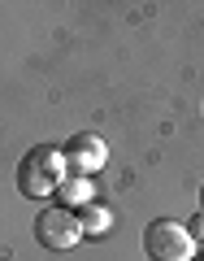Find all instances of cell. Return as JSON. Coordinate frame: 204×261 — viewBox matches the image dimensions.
I'll use <instances>...</instances> for the list:
<instances>
[{"label":"cell","mask_w":204,"mask_h":261,"mask_svg":"<svg viewBox=\"0 0 204 261\" xmlns=\"http://www.w3.org/2000/svg\"><path fill=\"white\" fill-rule=\"evenodd\" d=\"M65 170H70L65 166V152L56 144H39V148H31L18 161V192L26 200H48V196L61 192Z\"/></svg>","instance_id":"obj_1"},{"label":"cell","mask_w":204,"mask_h":261,"mask_svg":"<svg viewBox=\"0 0 204 261\" xmlns=\"http://www.w3.org/2000/svg\"><path fill=\"white\" fill-rule=\"evenodd\" d=\"M61 152H65V166L74 170V174H87V178H92L96 170L109 161V144H104L100 135H92V130H83V135H70Z\"/></svg>","instance_id":"obj_4"},{"label":"cell","mask_w":204,"mask_h":261,"mask_svg":"<svg viewBox=\"0 0 204 261\" xmlns=\"http://www.w3.org/2000/svg\"><path fill=\"white\" fill-rule=\"evenodd\" d=\"M143 252L152 261H191L195 257V240L183 222L174 218H152L143 231Z\"/></svg>","instance_id":"obj_3"},{"label":"cell","mask_w":204,"mask_h":261,"mask_svg":"<svg viewBox=\"0 0 204 261\" xmlns=\"http://www.w3.org/2000/svg\"><path fill=\"white\" fill-rule=\"evenodd\" d=\"M31 235H35V244H39L44 252H70L78 240H83V222H78L74 209L48 205V209H39V214H35Z\"/></svg>","instance_id":"obj_2"},{"label":"cell","mask_w":204,"mask_h":261,"mask_svg":"<svg viewBox=\"0 0 204 261\" xmlns=\"http://www.w3.org/2000/svg\"><path fill=\"white\" fill-rule=\"evenodd\" d=\"M56 196H61L65 209H74V214H78L83 205H92V178H87V174H65V183H61Z\"/></svg>","instance_id":"obj_5"},{"label":"cell","mask_w":204,"mask_h":261,"mask_svg":"<svg viewBox=\"0 0 204 261\" xmlns=\"http://www.w3.org/2000/svg\"><path fill=\"white\" fill-rule=\"evenodd\" d=\"M200 214H204V183H200Z\"/></svg>","instance_id":"obj_7"},{"label":"cell","mask_w":204,"mask_h":261,"mask_svg":"<svg viewBox=\"0 0 204 261\" xmlns=\"http://www.w3.org/2000/svg\"><path fill=\"white\" fill-rule=\"evenodd\" d=\"M78 222H83V235H104V231H113V209L92 200V205L78 209Z\"/></svg>","instance_id":"obj_6"},{"label":"cell","mask_w":204,"mask_h":261,"mask_svg":"<svg viewBox=\"0 0 204 261\" xmlns=\"http://www.w3.org/2000/svg\"><path fill=\"white\" fill-rule=\"evenodd\" d=\"M191 261H204V257H191Z\"/></svg>","instance_id":"obj_8"}]
</instances>
